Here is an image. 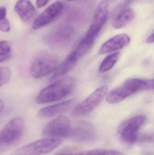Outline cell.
<instances>
[{
    "instance_id": "obj_1",
    "label": "cell",
    "mask_w": 154,
    "mask_h": 155,
    "mask_svg": "<svg viewBox=\"0 0 154 155\" xmlns=\"http://www.w3.org/2000/svg\"><path fill=\"white\" fill-rule=\"evenodd\" d=\"M153 89L154 80L152 79L129 78L122 85L108 92L106 99L109 104H117L137 92Z\"/></svg>"
},
{
    "instance_id": "obj_2",
    "label": "cell",
    "mask_w": 154,
    "mask_h": 155,
    "mask_svg": "<svg viewBox=\"0 0 154 155\" xmlns=\"http://www.w3.org/2000/svg\"><path fill=\"white\" fill-rule=\"evenodd\" d=\"M75 80L73 78H62L41 91L36 98L38 104L59 101L68 95L74 89Z\"/></svg>"
},
{
    "instance_id": "obj_3",
    "label": "cell",
    "mask_w": 154,
    "mask_h": 155,
    "mask_svg": "<svg viewBox=\"0 0 154 155\" xmlns=\"http://www.w3.org/2000/svg\"><path fill=\"white\" fill-rule=\"evenodd\" d=\"M58 56L50 52L43 51L37 54L32 60L30 73L35 78L45 77L55 71L58 64Z\"/></svg>"
},
{
    "instance_id": "obj_4",
    "label": "cell",
    "mask_w": 154,
    "mask_h": 155,
    "mask_svg": "<svg viewBox=\"0 0 154 155\" xmlns=\"http://www.w3.org/2000/svg\"><path fill=\"white\" fill-rule=\"evenodd\" d=\"M25 121L17 117L9 121L0 132V152L6 151L20 140L24 133Z\"/></svg>"
},
{
    "instance_id": "obj_5",
    "label": "cell",
    "mask_w": 154,
    "mask_h": 155,
    "mask_svg": "<svg viewBox=\"0 0 154 155\" xmlns=\"http://www.w3.org/2000/svg\"><path fill=\"white\" fill-rule=\"evenodd\" d=\"M59 138H45L26 145L11 155H44L55 150L61 143Z\"/></svg>"
},
{
    "instance_id": "obj_6",
    "label": "cell",
    "mask_w": 154,
    "mask_h": 155,
    "mask_svg": "<svg viewBox=\"0 0 154 155\" xmlns=\"http://www.w3.org/2000/svg\"><path fill=\"white\" fill-rule=\"evenodd\" d=\"M146 121L144 116L137 115L124 121L118 127L121 140L126 143L132 144L138 139V132Z\"/></svg>"
},
{
    "instance_id": "obj_7",
    "label": "cell",
    "mask_w": 154,
    "mask_h": 155,
    "mask_svg": "<svg viewBox=\"0 0 154 155\" xmlns=\"http://www.w3.org/2000/svg\"><path fill=\"white\" fill-rule=\"evenodd\" d=\"M109 6L108 2L103 0L97 5L92 22L85 35L84 39L95 42L108 16Z\"/></svg>"
},
{
    "instance_id": "obj_8",
    "label": "cell",
    "mask_w": 154,
    "mask_h": 155,
    "mask_svg": "<svg viewBox=\"0 0 154 155\" xmlns=\"http://www.w3.org/2000/svg\"><path fill=\"white\" fill-rule=\"evenodd\" d=\"M108 87L103 85L96 89L86 99L75 107L72 112L75 117L85 115L94 110L107 94Z\"/></svg>"
},
{
    "instance_id": "obj_9",
    "label": "cell",
    "mask_w": 154,
    "mask_h": 155,
    "mask_svg": "<svg viewBox=\"0 0 154 155\" xmlns=\"http://www.w3.org/2000/svg\"><path fill=\"white\" fill-rule=\"evenodd\" d=\"M71 127L68 117L60 115L46 125L42 131V135L47 138L68 137Z\"/></svg>"
},
{
    "instance_id": "obj_10",
    "label": "cell",
    "mask_w": 154,
    "mask_h": 155,
    "mask_svg": "<svg viewBox=\"0 0 154 155\" xmlns=\"http://www.w3.org/2000/svg\"><path fill=\"white\" fill-rule=\"evenodd\" d=\"M64 7L62 1H58L53 3L35 19L33 28L38 30L49 24L60 15Z\"/></svg>"
},
{
    "instance_id": "obj_11",
    "label": "cell",
    "mask_w": 154,
    "mask_h": 155,
    "mask_svg": "<svg viewBox=\"0 0 154 155\" xmlns=\"http://www.w3.org/2000/svg\"><path fill=\"white\" fill-rule=\"evenodd\" d=\"M135 15V12L133 8L122 4L118 7L112 17V26L117 29L125 27L133 21Z\"/></svg>"
},
{
    "instance_id": "obj_12",
    "label": "cell",
    "mask_w": 154,
    "mask_h": 155,
    "mask_svg": "<svg viewBox=\"0 0 154 155\" xmlns=\"http://www.w3.org/2000/svg\"><path fill=\"white\" fill-rule=\"evenodd\" d=\"M131 39L125 34L118 35L104 43L100 47L99 54H104L123 49L129 44Z\"/></svg>"
},
{
    "instance_id": "obj_13",
    "label": "cell",
    "mask_w": 154,
    "mask_h": 155,
    "mask_svg": "<svg viewBox=\"0 0 154 155\" xmlns=\"http://www.w3.org/2000/svg\"><path fill=\"white\" fill-rule=\"evenodd\" d=\"M14 10L24 22H30L37 15V11L30 0H19L14 6Z\"/></svg>"
},
{
    "instance_id": "obj_14",
    "label": "cell",
    "mask_w": 154,
    "mask_h": 155,
    "mask_svg": "<svg viewBox=\"0 0 154 155\" xmlns=\"http://www.w3.org/2000/svg\"><path fill=\"white\" fill-rule=\"evenodd\" d=\"M74 102L73 100H68L44 107L39 111L38 116L41 118H46L59 115L68 111Z\"/></svg>"
},
{
    "instance_id": "obj_15",
    "label": "cell",
    "mask_w": 154,
    "mask_h": 155,
    "mask_svg": "<svg viewBox=\"0 0 154 155\" xmlns=\"http://www.w3.org/2000/svg\"><path fill=\"white\" fill-rule=\"evenodd\" d=\"M73 36L70 29L66 28L57 32L49 38L48 43L51 47L55 49L64 48L69 44Z\"/></svg>"
},
{
    "instance_id": "obj_16",
    "label": "cell",
    "mask_w": 154,
    "mask_h": 155,
    "mask_svg": "<svg viewBox=\"0 0 154 155\" xmlns=\"http://www.w3.org/2000/svg\"><path fill=\"white\" fill-rule=\"evenodd\" d=\"M93 129L89 124L86 123L79 124L71 127L68 137H71L78 141H85L92 137Z\"/></svg>"
},
{
    "instance_id": "obj_17",
    "label": "cell",
    "mask_w": 154,
    "mask_h": 155,
    "mask_svg": "<svg viewBox=\"0 0 154 155\" xmlns=\"http://www.w3.org/2000/svg\"><path fill=\"white\" fill-rule=\"evenodd\" d=\"M77 63V62L68 55L65 60L57 66L51 78V81L56 80L67 74L73 69Z\"/></svg>"
},
{
    "instance_id": "obj_18",
    "label": "cell",
    "mask_w": 154,
    "mask_h": 155,
    "mask_svg": "<svg viewBox=\"0 0 154 155\" xmlns=\"http://www.w3.org/2000/svg\"><path fill=\"white\" fill-rule=\"evenodd\" d=\"M119 56V53L116 52L106 57L99 66V72L104 74L111 70L118 61Z\"/></svg>"
},
{
    "instance_id": "obj_19",
    "label": "cell",
    "mask_w": 154,
    "mask_h": 155,
    "mask_svg": "<svg viewBox=\"0 0 154 155\" xmlns=\"http://www.w3.org/2000/svg\"><path fill=\"white\" fill-rule=\"evenodd\" d=\"M11 55V44L8 41H0V63L8 61Z\"/></svg>"
},
{
    "instance_id": "obj_20",
    "label": "cell",
    "mask_w": 154,
    "mask_h": 155,
    "mask_svg": "<svg viewBox=\"0 0 154 155\" xmlns=\"http://www.w3.org/2000/svg\"><path fill=\"white\" fill-rule=\"evenodd\" d=\"M6 8L0 7V31L8 32L11 29V25L10 22L6 18Z\"/></svg>"
},
{
    "instance_id": "obj_21",
    "label": "cell",
    "mask_w": 154,
    "mask_h": 155,
    "mask_svg": "<svg viewBox=\"0 0 154 155\" xmlns=\"http://www.w3.org/2000/svg\"><path fill=\"white\" fill-rule=\"evenodd\" d=\"M11 76V72L9 68L0 67V87L9 82Z\"/></svg>"
},
{
    "instance_id": "obj_22",
    "label": "cell",
    "mask_w": 154,
    "mask_h": 155,
    "mask_svg": "<svg viewBox=\"0 0 154 155\" xmlns=\"http://www.w3.org/2000/svg\"><path fill=\"white\" fill-rule=\"evenodd\" d=\"M96 155H124L123 153L115 150H95Z\"/></svg>"
},
{
    "instance_id": "obj_23",
    "label": "cell",
    "mask_w": 154,
    "mask_h": 155,
    "mask_svg": "<svg viewBox=\"0 0 154 155\" xmlns=\"http://www.w3.org/2000/svg\"><path fill=\"white\" fill-rule=\"evenodd\" d=\"M56 155H96L95 150L89 151V152H82V153H60Z\"/></svg>"
},
{
    "instance_id": "obj_24",
    "label": "cell",
    "mask_w": 154,
    "mask_h": 155,
    "mask_svg": "<svg viewBox=\"0 0 154 155\" xmlns=\"http://www.w3.org/2000/svg\"><path fill=\"white\" fill-rule=\"evenodd\" d=\"M50 0H36V6L38 8H40L46 5Z\"/></svg>"
},
{
    "instance_id": "obj_25",
    "label": "cell",
    "mask_w": 154,
    "mask_h": 155,
    "mask_svg": "<svg viewBox=\"0 0 154 155\" xmlns=\"http://www.w3.org/2000/svg\"><path fill=\"white\" fill-rule=\"evenodd\" d=\"M152 139H153V137H151L150 135H146L142 137L141 138V141L143 142H147V141H151Z\"/></svg>"
},
{
    "instance_id": "obj_26",
    "label": "cell",
    "mask_w": 154,
    "mask_h": 155,
    "mask_svg": "<svg viewBox=\"0 0 154 155\" xmlns=\"http://www.w3.org/2000/svg\"><path fill=\"white\" fill-rule=\"evenodd\" d=\"M146 42L148 44H152L154 42V34L150 35L146 40Z\"/></svg>"
},
{
    "instance_id": "obj_27",
    "label": "cell",
    "mask_w": 154,
    "mask_h": 155,
    "mask_svg": "<svg viewBox=\"0 0 154 155\" xmlns=\"http://www.w3.org/2000/svg\"><path fill=\"white\" fill-rule=\"evenodd\" d=\"M136 0H124L122 4L126 6H129L131 3L134 2Z\"/></svg>"
},
{
    "instance_id": "obj_28",
    "label": "cell",
    "mask_w": 154,
    "mask_h": 155,
    "mask_svg": "<svg viewBox=\"0 0 154 155\" xmlns=\"http://www.w3.org/2000/svg\"><path fill=\"white\" fill-rule=\"evenodd\" d=\"M4 108V104L3 102L0 99V114L2 113Z\"/></svg>"
},
{
    "instance_id": "obj_29",
    "label": "cell",
    "mask_w": 154,
    "mask_h": 155,
    "mask_svg": "<svg viewBox=\"0 0 154 155\" xmlns=\"http://www.w3.org/2000/svg\"><path fill=\"white\" fill-rule=\"evenodd\" d=\"M67 1H69V2H71V1H75V0H67Z\"/></svg>"
},
{
    "instance_id": "obj_30",
    "label": "cell",
    "mask_w": 154,
    "mask_h": 155,
    "mask_svg": "<svg viewBox=\"0 0 154 155\" xmlns=\"http://www.w3.org/2000/svg\"><path fill=\"white\" fill-rule=\"evenodd\" d=\"M105 1H106L107 2H108V1H113V0H105Z\"/></svg>"
}]
</instances>
